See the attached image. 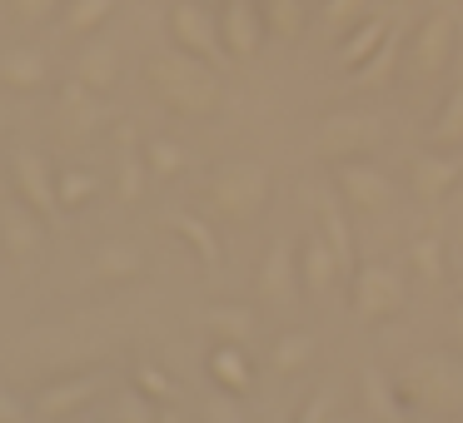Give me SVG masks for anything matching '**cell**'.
<instances>
[{
  "label": "cell",
  "mask_w": 463,
  "mask_h": 423,
  "mask_svg": "<svg viewBox=\"0 0 463 423\" xmlns=\"http://www.w3.org/2000/svg\"><path fill=\"white\" fill-rule=\"evenodd\" d=\"M145 85H150V95L165 110L184 115V120H204V115H214L224 100L214 65H204L200 55L180 51V45L145 61Z\"/></svg>",
  "instance_id": "cell-1"
},
{
  "label": "cell",
  "mask_w": 463,
  "mask_h": 423,
  "mask_svg": "<svg viewBox=\"0 0 463 423\" xmlns=\"http://www.w3.org/2000/svg\"><path fill=\"white\" fill-rule=\"evenodd\" d=\"M399 393L409 409L429 413V418H458L463 413V363L449 353H419L403 363Z\"/></svg>",
  "instance_id": "cell-2"
},
{
  "label": "cell",
  "mask_w": 463,
  "mask_h": 423,
  "mask_svg": "<svg viewBox=\"0 0 463 423\" xmlns=\"http://www.w3.org/2000/svg\"><path fill=\"white\" fill-rule=\"evenodd\" d=\"M210 204L230 224H250L269 204V170L260 160H234L210 174Z\"/></svg>",
  "instance_id": "cell-3"
},
{
  "label": "cell",
  "mask_w": 463,
  "mask_h": 423,
  "mask_svg": "<svg viewBox=\"0 0 463 423\" xmlns=\"http://www.w3.org/2000/svg\"><path fill=\"white\" fill-rule=\"evenodd\" d=\"M314 150H319V160H329V164L364 160V155L379 150V120H373V115H364V110H334V115H324Z\"/></svg>",
  "instance_id": "cell-4"
},
{
  "label": "cell",
  "mask_w": 463,
  "mask_h": 423,
  "mask_svg": "<svg viewBox=\"0 0 463 423\" xmlns=\"http://www.w3.org/2000/svg\"><path fill=\"white\" fill-rule=\"evenodd\" d=\"M349 299H354V314L364 324H389L403 309L409 294H403L399 269H389V264H359L349 274Z\"/></svg>",
  "instance_id": "cell-5"
},
{
  "label": "cell",
  "mask_w": 463,
  "mask_h": 423,
  "mask_svg": "<svg viewBox=\"0 0 463 423\" xmlns=\"http://www.w3.org/2000/svg\"><path fill=\"white\" fill-rule=\"evenodd\" d=\"M170 35L180 51L200 55L204 65H214V70H224V65H234L230 45H224V31L214 25V15L204 11V5H194V0H175L170 11Z\"/></svg>",
  "instance_id": "cell-6"
},
{
  "label": "cell",
  "mask_w": 463,
  "mask_h": 423,
  "mask_svg": "<svg viewBox=\"0 0 463 423\" xmlns=\"http://www.w3.org/2000/svg\"><path fill=\"white\" fill-rule=\"evenodd\" d=\"M453 51H458V21H453L449 11H429L423 15V25L413 31L409 41V65L413 75H423V80H433V75H443L453 65Z\"/></svg>",
  "instance_id": "cell-7"
},
{
  "label": "cell",
  "mask_w": 463,
  "mask_h": 423,
  "mask_svg": "<svg viewBox=\"0 0 463 423\" xmlns=\"http://www.w3.org/2000/svg\"><path fill=\"white\" fill-rule=\"evenodd\" d=\"M11 180H15V194H21L41 220H55V210H61V190H55V170H51V160H45L41 150L15 145L11 150Z\"/></svg>",
  "instance_id": "cell-8"
},
{
  "label": "cell",
  "mask_w": 463,
  "mask_h": 423,
  "mask_svg": "<svg viewBox=\"0 0 463 423\" xmlns=\"http://www.w3.org/2000/svg\"><path fill=\"white\" fill-rule=\"evenodd\" d=\"M334 180H339V194L354 204V210L364 214H389L393 200H399V190H393V180L379 170V164L369 160H344L334 164Z\"/></svg>",
  "instance_id": "cell-9"
},
{
  "label": "cell",
  "mask_w": 463,
  "mask_h": 423,
  "mask_svg": "<svg viewBox=\"0 0 463 423\" xmlns=\"http://www.w3.org/2000/svg\"><path fill=\"white\" fill-rule=\"evenodd\" d=\"M220 31H224V45H230L234 65H250L264 45V31H269L264 25V5H254V0H224Z\"/></svg>",
  "instance_id": "cell-10"
},
{
  "label": "cell",
  "mask_w": 463,
  "mask_h": 423,
  "mask_svg": "<svg viewBox=\"0 0 463 423\" xmlns=\"http://www.w3.org/2000/svg\"><path fill=\"white\" fill-rule=\"evenodd\" d=\"M41 240H45V220L21 200V194L0 204V249L11 254L15 264L35 259V254H41Z\"/></svg>",
  "instance_id": "cell-11"
},
{
  "label": "cell",
  "mask_w": 463,
  "mask_h": 423,
  "mask_svg": "<svg viewBox=\"0 0 463 423\" xmlns=\"http://www.w3.org/2000/svg\"><path fill=\"white\" fill-rule=\"evenodd\" d=\"M254 294H260L269 309H294V299H299V284H294V249L289 240H274L269 249H264V264L260 274H254Z\"/></svg>",
  "instance_id": "cell-12"
},
{
  "label": "cell",
  "mask_w": 463,
  "mask_h": 423,
  "mask_svg": "<svg viewBox=\"0 0 463 423\" xmlns=\"http://www.w3.org/2000/svg\"><path fill=\"white\" fill-rule=\"evenodd\" d=\"M458 174H463L458 155H449V150H423V155H413L409 184H413V194H419L423 204H439L443 194L458 184Z\"/></svg>",
  "instance_id": "cell-13"
},
{
  "label": "cell",
  "mask_w": 463,
  "mask_h": 423,
  "mask_svg": "<svg viewBox=\"0 0 463 423\" xmlns=\"http://www.w3.org/2000/svg\"><path fill=\"white\" fill-rule=\"evenodd\" d=\"M95 393H100V379H90V373H80V379H61L51 383V389H41V399L31 403L35 418H75L80 409H90Z\"/></svg>",
  "instance_id": "cell-14"
},
{
  "label": "cell",
  "mask_w": 463,
  "mask_h": 423,
  "mask_svg": "<svg viewBox=\"0 0 463 423\" xmlns=\"http://www.w3.org/2000/svg\"><path fill=\"white\" fill-rule=\"evenodd\" d=\"M210 379H214V389L234 393V399L254 393V363H250V353H244V343L214 339V349H210Z\"/></svg>",
  "instance_id": "cell-15"
},
{
  "label": "cell",
  "mask_w": 463,
  "mask_h": 423,
  "mask_svg": "<svg viewBox=\"0 0 463 423\" xmlns=\"http://www.w3.org/2000/svg\"><path fill=\"white\" fill-rule=\"evenodd\" d=\"M95 95H100V90H90L80 75H75V80L61 90V100H55V115H61L65 135H75V140H80V135H90L95 125H100V100H95Z\"/></svg>",
  "instance_id": "cell-16"
},
{
  "label": "cell",
  "mask_w": 463,
  "mask_h": 423,
  "mask_svg": "<svg viewBox=\"0 0 463 423\" xmlns=\"http://www.w3.org/2000/svg\"><path fill=\"white\" fill-rule=\"evenodd\" d=\"M299 269H304V289L314 294V299H324V294L334 289V279H339V254H334V244L324 240V234H309L299 249Z\"/></svg>",
  "instance_id": "cell-17"
},
{
  "label": "cell",
  "mask_w": 463,
  "mask_h": 423,
  "mask_svg": "<svg viewBox=\"0 0 463 423\" xmlns=\"http://www.w3.org/2000/svg\"><path fill=\"white\" fill-rule=\"evenodd\" d=\"M165 230L180 234V240L190 244V254H194V259H200L210 274L220 269L224 254H220V240H214V224H204L200 214H190V210H170V214H165Z\"/></svg>",
  "instance_id": "cell-18"
},
{
  "label": "cell",
  "mask_w": 463,
  "mask_h": 423,
  "mask_svg": "<svg viewBox=\"0 0 463 423\" xmlns=\"http://www.w3.org/2000/svg\"><path fill=\"white\" fill-rule=\"evenodd\" d=\"M45 75H51V61H45L41 51H5L0 55V85L5 90H41Z\"/></svg>",
  "instance_id": "cell-19"
},
{
  "label": "cell",
  "mask_w": 463,
  "mask_h": 423,
  "mask_svg": "<svg viewBox=\"0 0 463 423\" xmlns=\"http://www.w3.org/2000/svg\"><path fill=\"white\" fill-rule=\"evenodd\" d=\"M364 409H369V418H383V423H403V418H409L403 393L393 389L389 373H379L373 363L364 369Z\"/></svg>",
  "instance_id": "cell-20"
},
{
  "label": "cell",
  "mask_w": 463,
  "mask_h": 423,
  "mask_svg": "<svg viewBox=\"0 0 463 423\" xmlns=\"http://www.w3.org/2000/svg\"><path fill=\"white\" fill-rule=\"evenodd\" d=\"M389 31H393V15H383V11L369 15V21H359L349 31V41H344V51H339V65H344V70H359V65L383 45V35H389Z\"/></svg>",
  "instance_id": "cell-21"
},
{
  "label": "cell",
  "mask_w": 463,
  "mask_h": 423,
  "mask_svg": "<svg viewBox=\"0 0 463 423\" xmlns=\"http://www.w3.org/2000/svg\"><path fill=\"white\" fill-rule=\"evenodd\" d=\"M75 75H80L90 90H110V85L120 80V51H115L110 41H90L80 51V61H75Z\"/></svg>",
  "instance_id": "cell-22"
},
{
  "label": "cell",
  "mask_w": 463,
  "mask_h": 423,
  "mask_svg": "<svg viewBox=\"0 0 463 423\" xmlns=\"http://www.w3.org/2000/svg\"><path fill=\"white\" fill-rule=\"evenodd\" d=\"M90 269H95V279L120 284V279H135V274L145 269V254L135 249L130 240H110V244H100V249H95Z\"/></svg>",
  "instance_id": "cell-23"
},
{
  "label": "cell",
  "mask_w": 463,
  "mask_h": 423,
  "mask_svg": "<svg viewBox=\"0 0 463 423\" xmlns=\"http://www.w3.org/2000/svg\"><path fill=\"white\" fill-rule=\"evenodd\" d=\"M204 329H210L214 339L250 343L254 339V314H250V304H210V309H204Z\"/></svg>",
  "instance_id": "cell-24"
},
{
  "label": "cell",
  "mask_w": 463,
  "mask_h": 423,
  "mask_svg": "<svg viewBox=\"0 0 463 423\" xmlns=\"http://www.w3.org/2000/svg\"><path fill=\"white\" fill-rule=\"evenodd\" d=\"M319 234L334 244V254H339V269H344V274L359 269V264H354V230H349L344 210L329 200V194H319Z\"/></svg>",
  "instance_id": "cell-25"
},
{
  "label": "cell",
  "mask_w": 463,
  "mask_h": 423,
  "mask_svg": "<svg viewBox=\"0 0 463 423\" xmlns=\"http://www.w3.org/2000/svg\"><path fill=\"white\" fill-rule=\"evenodd\" d=\"M399 55H403V31H399V21H393V31L383 35V45L359 65V70H354V85H359V90H373V85H383V80L393 75V65H399Z\"/></svg>",
  "instance_id": "cell-26"
},
{
  "label": "cell",
  "mask_w": 463,
  "mask_h": 423,
  "mask_svg": "<svg viewBox=\"0 0 463 423\" xmlns=\"http://www.w3.org/2000/svg\"><path fill=\"white\" fill-rule=\"evenodd\" d=\"M304 21H309L304 0H264V25H269V35H279V41H299Z\"/></svg>",
  "instance_id": "cell-27"
},
{
  "label": "cell",
  "mask_w": 463,
  "mask_h": 423,
  "mask_svg": "<svg viewBox=\"0 0 463 423\" xmlns=\"http://www.w3.org/2000/svg\"><path fill=\"white\" fill-rule=\"evenodd\" d=\"M309 359H314V334H304V329L279 334V343H274V373H299V369H309Z\"/></svg>",
  "instance_id": "cell-28"
},
{
  "label": "cell",
  "mask_w": 463,
  "mask_h": 423,
  "mask_svg": "<svg viewBox=\"0 0 463 423\" xmlns=\"http://www.w3.org/2000/svg\"><path fill=\"white\" fill-rule=\"evenodd\" d=\"M145 160H150V174H160V180H180V174L190 170V155H184V145L165 140V135H155V140L145 145Z\"/></svg>",
  "instance_id": "cell-29"
},
{
  "label": "cell",
  "mask_w": 463,
  "mask_h": 423,
  "mask_svg": "<svg viewBox=\"0 0 463 423\" xmlns=\"http://www.w3.org/2000/svg\"><path fill=\"white\" fill-rule=\"evenodd\" d=\"M55 190H61V210H85L100 194V180H95V170H61Z\"/></svg>",
  "instance_id": "cell-30"
},
{
  "label": "cell",
  "mask_w": 463,
  "mask_h": 423,
  "mask_svg": "<svg viewBox=\"0 0 463 423\" xmlns=\"http://www.w3.org/2000/svg\"><path fill=\"white\" fill-rule=\"evenodd\" d=\"M429 140L439 145V150H453V145H463V85L449 95V100H443V110H439V120H433Z\"/></svg>",
  "instance_id": "cell-31"
},
{
  "label": "cell",
  "mask_w": 463,
  "mask_h": 423,
  "mask_svg": "<svg viewBox=\"0 0 463 423\" xmlns=\"http://www.w3.org/2000/svg\"><path fill=\"white\" fill-rule=\"evenodd\" d=\"M145 184H150V160L145 155H135L130 145L120 150V184H115V194H120L125 204L145 200Z\"/></svg>",
  "instance_id": "cell-32"
},
{
  "label": "cell",
  "mask_w": 463,
  "mask_h": 423,
  "mask_svg": "<svg viewBox=\"0 0 463 423\" xmlns=\"http://www.w3.org/2000/svg\"><path fill=\"white\" fill-rule=\"evenodd\" d=\"M409 269L419 274L423 284H443V244L433 240V234H423V240H413L409 244Z\"/></svg>",
  "instance_id": "cell-33"
},
{
  "label": "cell",
  "mask_w": 463,
  "mask_h": 423,
  "mask_svg": "<svg viewBox=\"0 0 463 423\" xmlns=\"http://www.w3.org/2000/svg\"><path fill=\"white\" fill-rule=\"evenodd\" d=\"M115 11V0H71V11H65V25H71L75 35L95 31V25H105Z\"/></svg>",
  "instance_id": "cell-34"
},
{
  "label": "cell",
  "mask_w": 463,
  "mask_h": 423,
  "mask_svg": "<svg viewBox=\"0 0 463 423\" xmlns=\"http://www.w3.org/2000/svg\"><path fill=\"white\" fill-rule=\"evenodd\" d=\"M135 389H145L155 403H170L175 393H180V389H175V379H165L160 363H135Z\"/></svg>",
  "instance_id": "cell-35"
},
{
  "label": "cell",
  "mask_w": 463,
  "mask_h": 423,
  "mask_svg": "<svg viewBox=\"0 0 463 423\" xmlns=\"http://www.w3.org/2000/svg\"><path fill=\"white\" fill-rule=\"evenodd\" d=\"M359 11H364V0H324V25L329 31H349V25H359Z\"/></svg>",
  "instance_id": "cell-36"
},
{
  "label": "cell",
  "mask_w": 463,
  "mask_h": 423,
  "mask_svg": "<svg viewBox=\"0 0 463 423\" xmlns=\"http://www.w3.org/2000/svg\"><path fill=\"white\" fill-rule=\"evenodd\" d=\"M334 413V389H314L299 409V423H324Z\"/></svg>",
  "instance_id": "cell-37"
},
{
  "label": "cell",
  "mask_w": 463,
  "mask_h": 423,
  "mask_svg": "<svg viewBox=\"0 0 463 423\" xmlns=\"http://www.w3.org/2000/svg\"><path fill=\"white\" fill-rule=\"evenodd\" d=\"M55 5H61V0H11V15H15L21 25H41L45 15L55 11Z\"/></svg>",
  "instance_id": "cell-38"
},
{
  "label": "cell",
  "mask_w": 463,
  "mask_h": 423,
  "mask_svg": "<svg viewBox=\"0 0 463 423\" xmlns=\"http://www.w3.org/2000/svg\"><path fill=\"white\" fill-rule=\"evenodd\" d=\"M204 418H210V423H214V418H220V423H240L244 413L234 409V393H224V389H220V393L210 399V409H204Z\"/></svg>",
  "instance_id": "cell-39"
},
{
  "label": "cell",
  "mask_w": 463,
  "mask_h": 423,
  "mask_svg": "<svg viewBox=\"0 0 463 423\" xmlns=\"http://www.w3.org/2000/svg\"><path fill=\"white\" fill-rule=\"evenodd\" d=\"M35 409H25L21 399H15L11 389H0V423H21V418H31Z\"/></svg>",
  "instance_id": "cell-40"
},
{
  "label": "cell",
  "mask_w": 463,
  "mask_h": 423,
  "mask_svg": "<svg viewBox=\"0 0 463 423\" xmlns=\"http://www.w3.org/2000/svg\"><path fill=\"white\" fill-rule=\"evenodd\" d=\"M453 339L463 343V304H458V309H453Z\"/></svg>",
  "instance_id": "cell-41"
},
{
  "label": "cell",
  "mask_w": 463,
  "mask_h": 423,
  "mask_svg": "<svg viewBox=\"0 0 463 423\" xmlns=\"http://www.w3.org/2000/svg\"><path fill=\"white\" fill-rule=\"evenodd\" d=\"M0 130H5V100H0Z\"/></svg>",
  "instance_id": "cell-42"
},
{
  "label": "cell",
  "mask_w": 463,
  "mask_h": 423,
  "mask_svg": "<svg viewBox=\"0 0 463 423\" xmlns=\"http://www.w3.org/2000/svg\"><path fill=\"white\" fill-rule=\"evenodd\" d=\"M458 294H463V279H458Z\"/></svg>",
  "instance_id": "cell-43"
}]
</instances>
